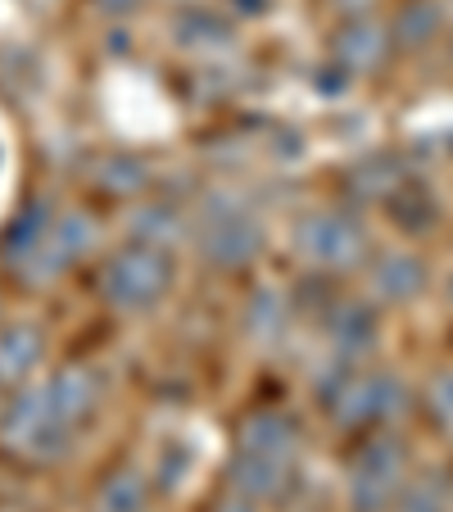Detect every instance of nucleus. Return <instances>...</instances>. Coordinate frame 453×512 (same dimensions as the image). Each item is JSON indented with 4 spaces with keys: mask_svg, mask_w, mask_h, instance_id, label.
<instances>
[{
    "mask_svg": "<svg viewBox=\"0 0 453 512\" xmlns=\"http://www.w3.org/2000/svg\"><path fill=\"white\" fill-rule=\"evenodd\" d=\"M173 41L182 50H222L232 41V19H227L222 5L182 0L173 10Z\"/></svg>",
    "mask_w": 453,
    "mask_h": 512,
    "instance_id": "nucleus-14",
    "label": "nucleus"
},
{
    "mask_svg": "<svg viewBox=\"0 0 453 512\" xmlns=\"http://www.w3.org/2000/svg\"><path fill=\"white\" fill-rule=\"evenodd\" d=\"M91 512H150V476L136 463H118L91 490Z\"/></svg>",
    "mask_w": 453,
    "mask_h": 512,
    "instance_id": "nucleus-17",
    "label": "nucleus"
},
{
    "mask_svg": "<svg viewBox=\"0 0 453 512\" xmlns=\"http://www.w3.org/2000/svg\"><path fill=\"white\" fill-rule=\"evenodd\" d=\"M444 300H449V304H453V277H449V281H444Z\"/></svg>",
    "mask_w": 453,
    "mask_h": 512,
    "instance_id": "nucleus-25",
    "label": "nucleus"
},
{
    "mask_svg": "<svg viewBox=\"0 0 453 512\" xmlns=\"http://www.w3.org/2000/svg\"><path fill=\"white\" fill-rule=\"evenodd\" d=\"M177 286V259L173 250L145 241H123L118 250H109L100 259L96 272V295L105 309H114L118 318H145L159 304H168Z\"/></svg>",
    "mask_w": 453,
    "mask_h": 512,
    "instance_id": "nucleus-4",
    "label": "nucleus"
},
{
    "mask_svg": "<svg viewBox=\"0 0 453 512\" xmlns=\"http://www.w3.org/2000/svg\"><path fill=\"white\" fill-rule=\"evenodd\" d=\"M0 512H19V508H14V503H0Z\"/></svg>",
    "mask_w": 453,
    "mask_h": 512,
    "instance_id": "nucleus-26",
    "label": "nucleus"
},
{
    "mask_svg": "<svg viewBox=\"0 0 453 512\" xmlns=\"http://www.w3.org/2000/svg\"><path fill=\"white\" fill-rule=\"evenodd\" d=\"M449 64H453V28H449Z\"/></svg>",
    "mask_w": 453,
    "mask_h": 512,
    "instance_id": "nucleus-27",
    "label": "nucleus"
},
{
    "mask_svg": "<svg viewBox=\"0 0 453 512\" xmlns=\"http://www.w3.org/2000/svg\"><path fill=\"white\" fill-rule=\"evenodd\" d=\"M286 322H290V300L286 295L272 290V286L254 290L250 304H245V336H250L254 345H272V340H281Z\"/></svg>",
    "mask_w": 453,
    "mask_h": 512,
    "instance_id": "nucleus-20",
    "label": "nucleus"
},
{
    "mask_svg": "<svg viewBox=\"0 0 453 512\" xmlns=\"http://www.w3.org/2000/svg\"><path fill=\"white\" fill-rule=\"evenodd\" d=\"M50 358V336L41 322L14 318L0 322V395H14L28 381H37L46 372Z\"/></svg>",
    "mask_w": 453,
    "mask_h": 512,
    "instance_id": "nucleus-9",
    "label": "nucleus"
},
{
    "mask_svg": "<svg viewBox=\"0 0 453 512\" xmlns=\"http://www.w3.org/2000/svg\"><path fill=\"white\" fill-rule=\"evenodd\" d=\"M453 508V476L444 467H426V472L408 476L390 512H449Z\"/></svg>",
    "mask_w": 453,
    "mask_h": 512,
    "instance_id": "nucleus-19",
    "label": "nucleus"
},
{
    "mask_svg": "<svg viewBox=\"0 0 453 512\" xmlns=\"http://www.w3.org/2000/svg\"><path fill=\"white\" fill-rule=\"evenodd\" d=\"M91 10L100 19H132V14L145 10V0H91Z\"/></svg>",
    "mask_w": 453,
    "mask_h": 512,
    "instance_id": "nucleus-24",
    "label": "nucleus"
},
{
    "mask_svg": "<svg viewBox=\"0 0 453 512\" xmlns=\"http://www.w3.org/2000/svg\"><path fill=\"white\" fill-rule=\"evenodd\" d=\"M322 413L340 426V431H386L390 422L408 413V386L386 368H345L327 390L318 395Z\"/></svg>",
    "mask_w": 453,
    "mask_h": 512,
    "instance_id": "nucleus-5",
    "label": "nucleus"
},
{
    "mask_svg": "<svg viewBox=\"0 0 453 512\" xmlns=\"http://www.w3.org/2000/svg\"><path fill=\"white\" fill-rule=\"evenodd\" d=\"M263 508H268V503L250 499V494L232 490V485H222V494L213 499V508H209V512H263Z\"/></svg>",
    "mask_w": 453,
    "mask_h": 512,
    "instance_id": "nucleus-23",
    "label": "nucleus"
},
{
    "mask_svg": "<svg viewBox=\"0 0 453 512\" xmlns=\"http://www.w3.org/2000/svg\"><path fill=\"white\" fill-rule=\"evenodd\" d=\"M150 164H145L141 155H132V150H109V155L96 159V168H91V182H96L100 195H109V200H136V195L150 191Z\"/></svg>",
    "mask_w": 453,
    "mask_h": 512,
    "instance_id": "nucleus-18",
    "label": "nucleus"
},
{
    "mask_svg": "<svg viewBox=\"0 0 453 512\" xmlns=\"http://www.w3.org/2000/svg\"><path fill=\"white\" fill-rule=\"evenodd\" d=\"M431 286V268L413 250H386L367 259V300L372 304H413Z\"/></svg>",
    "mask_w": 453,
    "mask_h": 512,
    "instance_id": "nucleus-12",
    "label": "nucleus"
},
{
    "mask_svg": "<svg viewBox=\"0 0 453 512\" xmlns=\"http://www.w3.org/2000/svg\"><path fill=\"white\" fill-rule=\"evenodd\" d=\"M191 232V209L173 200H145L132 209V223H127V241H145L159 245V250H173L177 241H186Z\"/></svg>",
    "mask_w": 453,
    "mask_h": 512,
    "instance_id": "nucleus-15",
    "label": "nucleus"
},
{
    "mask_svg": "<svg viewBox=\"0 0 453 512\" xmlns=\"http://www.w3.org/2000/svg\"><path fill=\"white\" fill-rule=\"evenodd\" d=\"M41 386H46L50 399L68 413V422L82 426V431L96 422L100 404H105V377H100L96 368H87V363H59V368H46L41 372Z\"/></svg>",
    "mask_w": 453,
    "mask_h": 512,
    "instance_id": "nucleus-13",
    "label": "nucleus"
},
{
    "mask_svg": "<svg viewBox=\"0 0 453 512\" xmlns=\"http://www.w3.org/2000/svg\"><path fill=\"white\" fill-rule=\"evenodd\" d=\"M191 241L195 259L209 272H245L259 263V254L268 250V223L263 213L245 200L232 186H218V191H204L200 204L191 209Z\"/></svg>",
    "mask_w": 453,
    "mask_h": 512,
    "instance_id": "nucleus-2",
    "label": "nucleus"
},
{
    "mask_svg": "<svg viewBox=\"0 0 453 512\" xmlns=\"http://www.w3.org/2000/svg\"><path fill=\"white\" fill-rule=\"evenodd\" d=\"M386 204H390V213H395V227H404L408 236H422V232H431V227L440 223V204H435L431 195H426L422 186H413V182L399 186Z\"/></svg>",
    "mask_w": 453,
    "mask_h": 512,
    "instance_id": "nucleus-21",
    "label": "nucleus"
},
{
    "mask_svg": "<svg viewBox=\"0 0 453 512\" xmlns=\"http://www.w3.org/2000/svg\"><path fill=\"white\" fill-rule=\"evenodd\" d=\"M322 336L331 345V358H345V363H367L376 354V304L372 300H336L322 313Z\"/></svg>",
    "mask_w": 453,
    "mask_h": 512,
    "instance_id": "nucleus-11",
    "label": "nucleus"
},
{
    "mask_svg": "<svg viewBox=\"0 0 453 512\" xmlns=\"http://www.w3.org/2000/svg\"><path fill=\"white\" fill-rule=\"evenodd\" d=\"M304 454V431L281 408H254L236 422L232 454L222 463V485L250 494L259 503H272L290 490Z\"/></svg>",
    "mask_w": 453,
    "mask_h": 512,
    "instance_id": "nucleus-1",
    "label": "nucleus"
},
{
    "mask_svg": "<svg viewBox=\"0 0 453 512\" xmlns=\"http://www.w3.org/2000/svg\"><path fill=\"white\" fill-rule=\"evenodd\" d=\"M395 41H390V28L376 23L372 14H349L345 23L331 37V59H336V73L345 78H367L390 59Z\"/></svg>",
    "mask_w": 453,
    "mask_h": 512,
    "instance_id": "nucleus-10",
    "label": "nucleus"
},
{
    "mask_svg": "<svg viewBox=\"0 0 453 512\" xmlns=\"http://www.w3.org/2000/svg\"><path fill=\"white\" fill-rule=\"evenodd\" d=\"M299 263L322 277H340V272H358L372 259V236H367L363 213L354 209H309L299 213L295 232H290Z\"/></svg>",
    "mask_w": 453,
    "mask_h": 512,
    "instance_id": "nucleus-6",
    "label": "nucleus"
},
{
    "mask_svg": "<svg viewBox=\"0 0 453 512\" xmlns=\"http://www.w3.org/2000/svg\"><path fill=\"white\" fill-rule=\"evenodd\" d=\"M422 404H426V417H431L435 431H444L453 440V368L435 372V377L426 381Z\"/></svg>",
    "mask_w": 453,
    "mask_h": 512,
    "instance_id": "nucleus-22",
    "label": "nucleus"
},
{
    "mask_svg": "<svg viewBox=\"0 0 453 512\" xmlns=\"http://www.w3.org/2000/svg\"><path fill=\"white\" fill-rule=\"evenodd\" d=\"M408 476H413V454H408L404 435H395L390 426L367 431L345 467L349 512H390Z\"/></svg>",
    "mask_w": 453,
    "mask_h": 512,
    "instance_id": "nucleus-7",
    "label": "nucleus"
},
{
    "mask_svg": "<svg viewBox=\"0 0 453 512\" xmlns=\"http://www.w3.org/2000/svg\"><path fill=\"white\" fill-rule=\"evenodd\" d=\"M78 440L82 426L68 422V413L50 399L41 377L28 381L23 390H14V395H5V404H0V454L14 458V463L50 467L73 454Z\"/></svg>",
    "mask_w": 453,
    "mask_h": 512,
    "instance_id": "nucleus-3",
    "label": "nucleus"
},
{
    "mask_svg": "<svg viewBox=\"0 0 453 512\" xmlns=\"http://www.w3.org/2000/svg\"><path fill=\"white\" fill-rule=\"evenodd\" d=\"M444 32H449V19H444L440 0H404L395 19H390V41H395V50H408V55L435 46Z\"/></svg>",
    "mask_w": 453,
    "mask_h": 512,
    "instance_id": "nucleus-16",
    "label": "nucleus"
},
{
    "mask_svg": "<svg viewBox=\"0 0 453 512\" xmlns=\"http://www.w3.org/2000/svg\"><path fill=\"white\" fill-rule=\"evenodd\" d=\"M100 245V223L91 218L87 209H78V204H55L46 218V227H41L37 245H32V254L19 263V272L14 277L23 281V286H46V281H59L73 263H82L91 250Z\"/></svg>",
    "mask_w": 453,
    "mask_h": 512,
    "instance_id": "nucleus-8",
    "label": "nucleus"
},
{
    "mask_svg": "<svg viewBox=\"0 0 453 512\" xmlns=\"http://www.w3.org/2000/svg\"><path fill=\"white\" fill-rule=\"evenodd\" d=\"M0 404H5V395H0Z\"/></svg>",
    "mask_w": 453,
    "mask_h": 512,
    "instance_id": "nucleus-28",
    "label": "nucleus"
}]
</instances>
